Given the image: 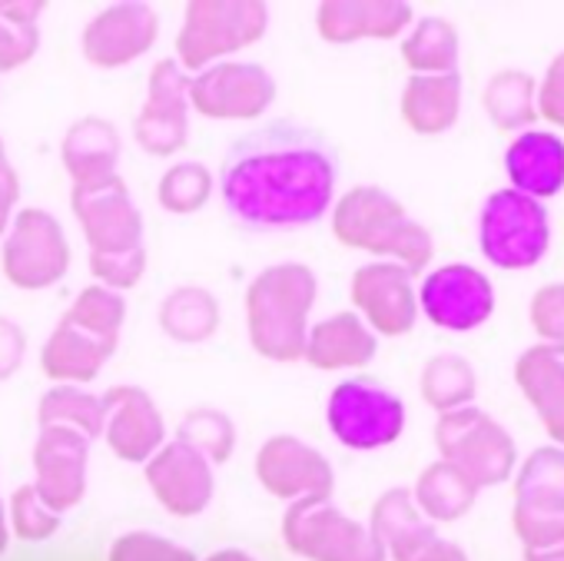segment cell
I'll use <instances>...</instances> for the list:
<instances>
[{"instance_id":"obj_1","label":"cell","mask_w":564,"mask_h":561,"mask_svg":"<svg viewBox=\"0 0 564 561\" xmlns=\"http://www.w3.org/2000/svg\"><path fill=\"white\" fill-rule=\"evenodd\" d=\"M339 153L313 127L269 120L232 140L219 166L226 213L249 229H300L336 199Z\"/></svg>"},{"instance_id":"obj_2","label":"cell","mask_w":564,"mask_h":561,"mask_svg":"<svg viewBox=\"0 0 564 561\" xmlns=\"http://www.w3.org/2000/svg\"><path fill=\"white\" fill-rule=\"evenodd\" d=\"M316 290V272L303 262H279L252 279L246 293V320L259 356L272 363L303 359Z\"/></svg>"},{"instance_id":"obj_3","label":"cell","mask_w":564,"mask_h":561,"mask_svg":"<svg viewBox=\"0 0 564 561\" xmlns=\"http://www.w3.org/2000/svg\"><path fill=\"white\" fill-rule=\"evenodd\" d=\"M333 233L352 249L386 256L405 266L412 276L432 262V233L415 223L405 206L382 186H356L333 209Z\"/></svg>"},{"instance_id":"obj_4","label":"cell","mask_w":564,"mask_h":561,"mask_svg":"<svg viewBox=\"0 0 564 561\" xmlns=\"http://www.w3.org/2000/svg\"><path fill=\"white\" fill-rule=\"evenodd\" d=\"M478 246L498 269L518 272L538 266L551 249V216L544 203L511 186L488 193L478 209Z\"/></svg>"},{"instance_id":"obj_5","label":"cell","mask_w":564,"mask_h":561,"mask_svg":"<svg viewBox=\"0 0 564 561\" xmlns=\"http://www.w3.org/2000/svg\"><path fill=\"white\" fill-rule=\"evenodd\" d=\"M435 442L442 462L455 465L478 492L488 485H501L518 465V449L508 429L475 406L438 416Z\"/></svg>"},{"instance_id":"obj_6","label":"cell","mask_w":564,"mask_h":561,"mask_svg":"<svg viewBox=\"0 0 564 561\" xmlns=\"http://www.w3.org/2000/svg\"><path fill=\"white\" fill-rule=\"evenodd\" d=\"M269 28V11L259 0H193L176 37L183 71H203L209 61L256 44Z\"/></svg>"},{"instance_id":"obj_7","label":"cell","mask_w":564,"mask_h":561,"mask_svg":"<svg viewBox=\"0 0 564 561\" xmlns=\"http://www.w3.org/2000/svg\"><path fill=\"white\" fill-rule=\"evenodd\" d=\"M326 422L346 449L372 452L405 432V406L392 389L372 379H346L329 396Z\"/></svg>"},{"instance_id":"obj_8","label":"cell","mask_w":564,"mask_h":561,"mask_svg":"<svg viewBox=\"0 0 564 561\" xmlns=\"http://www.w3.org/2000/svg\"><path fill=\"white\" fill-rule=\"evenodd\" d=\"M514 531L524 548L564 541V449H534L514 478Z\"/></svg>"},{"instance_id":"obj_9","label":"cell","mask_w":564,"mask_h":561,"mask_svg":"<svg viewBox=\"0 0 564 561\" xmlns=\"http://www.w3.org/2000/svg\"><path fill=\"white\" fill-rule=\"evenodd\" d=\"M415 300L429 323L448 333H471L485 326L498 303L491 279L468 262H445L432 269L415 290Z\"/></svg>"},{"instance_id":"obj_10","label":"cell","mask_w":564,"mask_h":561,"mask_svg":"<svg viewBox=\"0 0 564 561\" xmlns=\"http://www.w3.org/2000/svg\"><path fill=\"white\" fill-rule=\"evenodd\" d=\"M286 538L319 561H382L376 531L346 518L329 498H300L286 515Z\"/></svg>"},{"instance_id":"obj_11","label":"cell","mask_w":564,"mask_h":561,"mask_svg":"<svg viewBox=\"0 0 564 561\" xmlns=\"http://www.w3.org/2000/svg\"><path fill=\"white\" fill-rule=\"evenodd\" d=\"M70 266L64 226L47 209H24L4 242V276L21 290H47Z\"/></svg>"},{"instance_id":"obj_12","label":"cell","mask_w":564,"mask_h":561,"mask_svg":"<svg viewBox=\"0 0 564 561\" xmlns=\"http://www.w3.org/2000/svg\"><path fill=\"white\" fill-rule=\"evenodd\" d=\"M74 213L84 226L90 252H127L143 246V216L117 173L74 183Z\"/></svg>"},{"instance_id":"obj_13","label":"cell","mask_w":564,"mask_h":561,"mask_svg":"<svg viewBox=\"0 0 564 561\" xmlns=\"http://www.w3.org/2000/svg\"><path fill=\"white\" fill-rule=\"evenodd\" d=\"M275 80L259 64H216L189 80V100L203 117L252 120L269 110Z\"/></svg>"},{"instance_id":"obj_14","label":"cell","mask_w":564,"mask_h":561,"mask_svg":"<svg viewBox=\"0 0 564 561\" xmlns=\"http://www.w3.org/2000/svg\"><path fill=\"white\" fill-rule=\"evenodd\" d=\"M137 143L147 153L170 157L189 137V77L176 61H160L150 74L143 114L133 120Z\"/></svg>"},{"instance_id":"obj_15","label":"cell","mask_w":564,"mask_h":561,"mask_svg":"<svg viewBox=\"0 0 564 561\" xmlns=\"http://www.w3.org/2000/svg\"><path fill=\"white\" fill-rule=\"evenodd\" d=\"M352 303L366 316V326L382 336H402L419 320V300L412 272L399 262L379 259L352 276Z\"/></svg>"},{"instance_id":"obj_16","label":"cell","mask_w":564,"mask_h":561,"mask_svg":"<svg viewBox=\"0 0 564 561\" xmlns=\"http://www.w3.org/2000/svg\"><path fill=\"white\" fill-rule=\"evenodd\" d=\"M259 482L279 498H329L336 472L323 452L296 435H272L256 455Z\"/></svg>"},{"instance_id":"obj_17","label":"cell","mask_w":564,"mask_h":561,"mask_svg":"<svg viewBox=\"0 0 564 561\" xmlns=\"http://www.w3.org/2000/svg\"><path fill=\"white\" fill-rule=\"evenodd\" d=\"M160 21L153 8L123 0L107 11H100L80 37L84 57L97 67H123L137 57H143L156 41Z\"/></svg>"},{"instance_id":"obj_18","label":"cell","mask_w":564,"mask_h":561,"mask_svg":"<svg viewBox=\"0 0 564 561\" xmlns=\"http://www.w3.org/2000/svg\"><path fill=\"white\" fill-rule=\"evenodd\" d=\"M100 402H104L107 445L123 462H150L166 435L163 416L150 399V392L137 386H113L107 389V396H100Z\"/></svg>"},{"instance_id":"obj_19","label":"cell","mask_w":564,"mask_h":561,"mask_svg":"<svg viewBox=\"0 0 564 561\" xmlns=\"http://www.w3.org/2000/svg\"><path fill=\"white\" fill-rule=\"evenodd\" d=\"M372 531L379 541L392 544L395 561H468L458 544L438 538L435 528L419 518V505L405 488H392L379 498Z\"/></svg>"},{"instance_id":"obj_20","label":"cell","mask_w":564,"mask_h":561,"mask_svg":"<svg viewBox=\"0 0 564 561\" xmlns=\"http://www.w3.org/2000/svg\"><path fill=\"white\" fill-rule=\"evenodd\" d=\"M87 462H90V439L61 425L41 429V439L34 445L37 495L51 508L77 505L87 488Z\"/></svg>"},{"instance_id":"obj_21","label":"cell","mask_w":564,"mask_h":561,"mask_svg":"<svg viewBox=\"0 0 564 561\" xmlns=\"http://www.w3.org/2000/svg\"><path fill=\"white\" fill-rule=\"evenodd\" d=\"M147 482L173 515H196L213 498V462L176 439L147 462Z\"/></svg>"},{"instance_id":"obj_22","label":"cell","mask_w":564,"mask_h":561,"mask_svg":"<svg viewBox=\"0 0 564 561\" xmlns=\"http://www.w3.org/2000/svg\"><path fill=\"white\" fill-rule=\"evenodd\" d=\"M505 173L514 193L538 203L564 190V137L551 130H521L505 150Z\"/></svg>"},{"instance_id":"obj_23","label":"cell","mask_w":564,"mask_h":561,"mask_svg":"<svg viewBox=\"0 0 564 561\" xmlns=\"http://www.w3.org/2000/svg\"><path fill=\"white\" fill-rule=\"evenodd\" d=\"M316 28L333 44H352L366 37H399L412 28V8L402 0H326L316 11Z\"/></svg>"},{"instance_id":"obj_24","label":"cell","mask_w":564,"mask_h":561,"mask_svg":"<svg viewBox=\"0 0 564 561\" xmlns=\"http://www.w3.org/2000/svg\"><path fill=\"white\" fill-rule=\"evenodd\" d=\"M514 382L538 412L544 432L564 449V353L551 346H531L514 363Z\"/></svg>"},{"instance_id":"obj_25","label":"cell","mask_w":564,"mask_h":561,"mask_svg":"<svg viewBox=\"0 0 564 561\" xmlns=\"http://www.w3.org/2000/svg\"><path fill=\"white\" fill-rule=\"evenodd\" d=\"M379 339L356 313H336L310 330L303 356L316 369H362L376 359Z\"/></svg>"},{"instance_id":"obj_26","label":"cell","mask_w":564,"mask_h":561,"mask_svg":"<svg viewBox=\"0 0 564 561\" xmlns=\"http://www.w3.org/2000/svg\"><path fill=\"white\" fill-rule=\"evenodd\" d=\"M113 349H117L113 339H100L64 316L61 326L47 336L41 366L51 379H57L64 386H80V382L97 379V373L113 356Z\"/></svg>"},{"instance_id":"obj_27","label":"cell","mask_w":564,"mask_h":561,"mask_svg":"<svg viewBox=\"0 0 564 561\" xmlns=\"http://www.w3.org/2000/svg\"><path fill=\"white\" fill-rule=\"evenodd\" d=\"M462 114V77L455 74H412L402 90V117L415 133L435 137L455 127Z\"/></svg>"},{"instance_id":"obj_28","label":"cell","mask_w":564,"mask_h":561,"mask_svg":"<svg viewBox=\"0 0 564 561\" xmlns=\"http://www.w3.org/2000/svg\"><path fill=\"white\" fill-rule=\"evenodd\" d=\"M120 160V133L113 123L100 117L77 120L64 137V166L74 176V183H90L117 173Z\"/></svg>"},{"instance_id":"obj_29","label":"cell","mask_w":564,"mask_h":561,"mask_svg":"<svg viewBox=\"0 0 564 561\" xmlns=\"http://www.w3.org/2000/svg\"><path fill=\"white\" fill-rule=\"evenodd\" d=\"M485 114L501 130H531L538 117V80L524 71H498L485 87Z\"/></svg>"},{"instance_id":"obj_30","label":"cell","mask_w":564,"mask_h":561,"mask_svg":"<svg viewBox=\"0 0 564 561\" xmlns=\"http://www.w3.org/2000/svg\"><path fill=\"white\" fill-rule=\"evenodd\" d=\"M415 505L435 518V521H455L462 515L471 511L475 498H478V488L448 462H432L422 475H419V485L412 492Z\"/></svg>"},{"instance_id":"obj_31","label":"cell","mask_w":564,"mask_h":561,"mask_svg":"<svg viewBox=\"0 0 564 561\" xmlns=\"http://www.w3.org/2000/svg\"><path fill=\"white\" fill-rule=\"evenodd\" d=\"M160 326L170 339L196 346V343H206L219 330V306L206 290L180 287L163 300Z\"/></svg>"},{"instance_id":"obj_32","label":"cell","mask_w":564,"mask_h":561,"mask_svg":"<svg viewBox=\"0 0 564 561\" xmlns=\"http://www.w3.org/2000/svg\"><path fill=\"white\" fill-rule=\"evenodd\" d=\"M475 392H478V376H475V366L468 359H462L455 353H442V356L425 363V369H422V399L438 416L471 406Z\"/></svg>"},{"instance_id":"obj_33","label":"cell","mask_w":564,"mask_h":561,"mask_svg":"<svg viewBox=\"0 0 564 561\" xmlns=\"http://www.w3.org/2000/svg\"><path fill=\"white\" fill-rule=\"evenodd\" d=\"M402 61L415 74H455L458 31L445 18H422L402 41Z\"/></svg>"},{"instance_id":"obj_34","label":"cell","mask_w":564,"mask_h":561,"mask_svg":"<svg viewBox=\"0 0 564 561\" xmlns=\"http://www.w3.org/2000/svg\"><path fill=\"white\" fill-rule=\"evenodd\" d=\"M41 429H74L84 439L104 435V402L80 386H57L41 399Z\"/></svg>"},{"instance_id":"obj_35","label":"cell","mask_w":564,"mask_h":561,"mask_svg":"<svg viewBox=\"0 0 564 561\" xmlns=\"http://www.w3.org/2000/svg\"><path fill=\"white\" fill-rule=\"evenodd\" d=\"M213 193V173L196 163V160H186V163H176L163 173L160 186H156V199L163 209L170 213H196Z\"/></svg>"},{"instance_id":"obj_36","label":"cell","mask_w":564,"mask_h":561,"mask_svg":"<svg viewBox=\"0 0 564 561\" xmlns=\"http://www.w3.org/2000/svg\"><path fill=\"white\" fill-rule=\"evenodd\" d=\"M70 323H77L80 330L100 336V339H120V330H123V320H127V303L120 293L107 290V287H87L70 313H67Z\"/></svg>"},{"instance_id":"obj_37","label":"cell","mask_w":564,"mask_h":561,"mask_svg":"<svg viewBox=\"0 0 564 561\" xmlns=\"http://www.w3.org/2000/svg\"><path fill=\"white\" fill-rule=\"evenodd\" d=\"M180 442H186L209 462H226L236 445V429L216 409H193L180 422Z\"/></svg>"},{"instance_id":"obj_38","label":"cell","mask_w":564,"mask_h":561,"mask_svg":"<svg viewBox=\"0 0 564 561\" xmlns=\"http://www.w3.org/2000/svg\"><path fill=\"white\" fill-rule=\"evenodd\" d=\"M90 269L107 290H130L140 283L147 269V249H127V252H90Z\"/></svg>"},{"instance_id":"obj_39","label":"cell","mask_w":564,"mask_h":561,"mask_svg":"<svg viewBox=\"0 0 564 561\" xmlns=\"http://www.w3.org/2000/svg\"><path fill=\"white\" fill-rule=\"evenodd\" d=\"M531 326L541 346L564 353V283L541 287L531 300Z\"/></svg>"},{"instance_id":"obj_40","label":"cell","mask_w":564,"mask_h":561,"mask_svg":"<svg viewBox=\"0 0 564 561\" xmlns=\"http://www.w3.org/2000/svg\"><path fill=\"white\" fill-rule=\"evenodd\" d=\"M14 525L24 538H44L57 528V515L54 508L37 495L34 485H24L14 492Z\"/></svg>"},{"instance_id":"obj_41","label":"cell","mask_w":564,"mask_h":561,"mask_svg":"<svg viewBox=\"0 0 564 561\" xmlns=\"http://www.w3.org/2000/svg\"><path fill=\"white\" fill-rule=\"evenodd\" d=\"M41 47L37 24H14L0 18V71H14L28 64Z\"/></svg>"},{"instance_id":"obj_42","label":"cell","mask_w":564,"mask_h":561,"mask_svg":"<svg viewBox=\"0 0 564 561\" xmlns=\"http://www.w3.org/2000/svg\"><path fill=\"white\" fill-rule=\"evenodd\" d=\"M538 117L564 127V54H557L538 84Z\"/></svg>"},{"instance_id":"obj_43","label":"cell","mask_w":564,"mask_h":561,"mask_svg":"<svg viewBox=\"0 0 564 561\" xmlns=\"http://www.w3.org/2000/svg\"><path fill=\"white\" fill-rule=\"evenodd\" d=\"M113 561H186L183 551L150 538V535H127L117 551H113Z\"/></svg>"},{"instance_id":"obj_44","label":"cell","mask_w":564,"mask_h":561,"mask_svg":"<svg viewBox=\"0 0 564 561\" xmlns=\"http://www.w3.org/2000/svg\"><path fill=\"white\" fill-rule=\"evenodd\" d=\"M28 353V339L21 333V326L8 316H0V382L11 379Z\"/></svg>"},{"instance_id":"obj_45","label":"cell","mask_w":564,"mask_h":561,"mask_svg":"<svg viewBox=\"0 0 564 561\" xmlns=\"http://www.w3.org/2000/svg\"><path fill=\"white\" fill-rule=\"evenodd\" d=\"M44 14V0H0V18L14 24H37Z\"/></svg>"},{"instance_id":"obj_46","label":"cell","mask_w":564,"mask_h":561,"mask_svg":"<svg viewBox=\"0 0 564 561\" xmlns=\"http://www.w3.org/2000/svg\"><path fill=\"white\" fill-rule=\"evenodd\" d=\"M18 196H21V183L14 176V170L8 176H0V236L11 226V213L18 206Z\"/></svg>"},{"instance_id":"obj_47","label":"cell","mask_w":564,"mask_h":561,"mask_svg":"<svg viewBox=\"0 0 564 561\" xmlns=\"http://www.w3.org/2000/svg\"><path fill=\"white\" fill-rule=\"evenodd\" d=\"M524 561H564V541L544 548H524Z\"/></svg>"},{"instance_id":"obj_48","label":"cell","mask_w":564,"mask_h":561,"mask_svg":"<svg viewBox=\"0 0 564 561\" xmlns=\"http://www.w3.org/2000/svg\"><path fill=\"white\" fill-rule=\"evenodd\" d=\"M11 173V163H8V147L4 140H0V176H8Z\"/></svg>"},{"instance_id":"obj_49","label":"cell","mask_w":564,"mask_h":561,"mask_svg":"<svg viewBox=\"0 0 564 561\" xmlns=\"http://www.w3.org/2000/svg\"><path fill=\"white\" fill-rule=\"evenodd\" d=\"M8 541V528H4V505H0V548Z\"/></svg>"},{"instance_id":"obj_50","label":"cell","mask_w":564,"mask_h":561,"mask_svg":"<svg viewBox=\"0 0 564 561\" xmlns=\"http://www.w3.org/2000/svg\"><path fill=\"white\" fill-rule=\"evenodd\" d=\"M216 561H242V554H219Z\"/></svg>"}]
</instances>
